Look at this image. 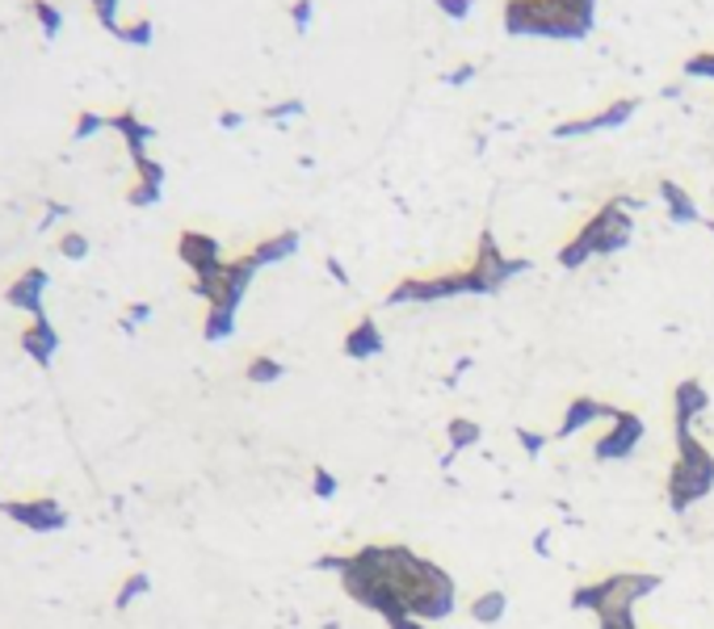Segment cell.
I'll return each instance as SVG.
<instances>
[{
    "mask_svg": "<svg viewBox=\"0 0 714 629\" xmlns=\"http://www.w3.org/2000/svg\"><path fill=\"white\" fill-rule=\"evenodd\" d=\"M42 290H47V273H42V269H26L17 282L9 285V303L38 319V314H42Z\"/></svg>",
    "mask_w": 714,
    "mask_h": 629,
    "instance_id": "obj_15",
    "label": "cell"
},
{
    "mask_svg": "<svg viewBox=\"0 0 714 629\" xmlns=\"http://www.w3.org/2000/svg\"><path fill=\"white\" fill-rule=\"evenodd\" d=\"M513 437H518V445H521V453H525V458H543V449H547V445H551V437H547V433H534V428H513Z\"/></svg>",
    "mask_w": 714,
    "mask_h": 629,
    "instance_id": "obj_27",
    "label": "cell"
},
{
    "mask_svg": "<svg viewBox=\"0 0 714 629\" xmlns=\"http://www.w3.org/2000/svg\"><path fill=\"white\" fill-rule=\"evenodd\" d=\"M177 256L190 265V273H194V278L211 273V269H219V265H228V260H224V248H219V240H215V235H206V231H181V240H177Z\"/></svg>",
    "mask_w": 714,
    "mask_h": 629,
    "instance_id": "obj_10",
    "label": "cell"
},
{
    "mask_svg": "<svg viewBox=\"0 0 714 629\" xmlns=\"http://www.w3.org/2000/svg\"><path fill=\"white\" fill-rule=\"evenodd\" d=\"M530 269H534V265H530L525 256H505V252H500L496 235H492V227L480 231V240H475V260H471V273L480 278L484 294H496L500 285H509L513 278L530 273Z\"/></svg>",
    "mask_w": 714,
    "mask_h": 629,
    "instance_id": "obj_6",
    "label": "cell"
},
{
    "mask_svg": "<svg viewBox=\"0 0 714 629\" xmlns=\"http://www.w3.org/2000/svg\"><path fill=\"white\" fill-rule=\"evenodd\" d=\"M462 294H484L480 278L467 269L458 273H433V278H404L395 282L387 294V307H404V303H446V298H462Z\"/></svg>",
    "mask_w": 714,
    "mask_h": 629,
    "instance_id": "obj_4",
    "label": "cell"
},
{
    "mask_svg": "<svg viewBox=\"0 0 714 629\" xmlns=\"http://www.w3.org/2000/svg\"><path fill=\"white\" fill-rule=\"evenodd\" d=\"M534 554H538V559H547V554H551V529L534 534Z\"/></svg>",
    "mask_w": 714,
    "mask_h": 629,
    "instance_id": "obj_41",
    "label": "cell"
},
{
    "mask_svg": "<svg viewBox=\"0 0 714 629\" xmlns=\"http://www.w3.org/2000/svg\"><path fill=\"white\" fill-rule=\"evenodd\" d=\"M143 592H148V575H130V579H127V588L118 592V608H127L130 600H135V596H143Z\"/></svg>",
    "mask_w": 714,
    "mask_h": 629,
    "instance_id": "obj_35",
    "label": "cell"
},
{
    "mask_svg": "<svg viewBox=\"0 0 714 629\" xmlns=\"http://www.w3.org/2000/svg\"><path fill=\"white\" fill-rule=\"evenodd\" d=\"M643 437H648V420L635 411H617V420H610V433L592 445V458L597 462H626V458H635Z\"/></svg>",
    "mask_w": 714,
    "mask_h": 629,
    "instance_id": "obj_7",
    "label": "cell"
},
{
    "mask_svg": "<svg viewBox=\"0 0 714 629\" xmlns=\"http://www.w3.org/2000/svg\"><path fill=\"white\" fill-rule=\"evenodd\" d=\"M597 629H639L635 626V608H601Z\"/></svg>",
    "mask_w": 714,
    "mask_h": 629,
    "instance_id": "obj_29",
    "label": "cell"
},
{
    "mask_svg": "<svg viewBox=\"0 0 714 629\" xmlns=\"http://www.w3.org/2000/svg\"><path fill=\"white\" fill-rule=\"evenodd\" d=\"M349 566L374 579L383 592L399 600L417 621H446L458 608V583L442 563L424 559L408 545H361L349 554Z\"/></svg>",
    "mask_w": 714,
    "mask_h": 629,
    "instance_id": "obj_1",
    "label": "cell"
},
{
    "mask_svg": "<svg viewBox=\"0 0 714 629\" xmlns=\"http://www.w3.org/2000/svg\"><path fill=\"white\" fill-rule=\"evenodd\" d=\"M22 348L30 352L34 361H42V365H47V361H51V352L60 348V336H55V328H51V323L38 314L30 328L22 332Z\"/></svg>",
    "mask_w": 714,
    "mask_h": 629,
    "instance_id": "obj_19",
    "label": "cell"
},
{
    "mask_svg": "<svg viewBox=\"0 0 714 629\" xmlns=\"http://www.w3.org/2000/svg\"><path fill=\"white\" fill-rule=\"evenodd\" d=\"M127 202H130V206H156V202H161V189L143 185V181H139V185L127 193Z\"/></svg>",
    "mask_w": 714,
    "mask_h": 629,
    "instance_id": "obj_33",
    "label": "cell"
},
{
    "mask_svg": "<svg viewBox=\"0 0 714 629\" xmlns=\"http://www.w3.org/2000/svg\"><path fill=\"white\" fill-rule=\"evenodd\" d=\"M475 365V357H462V361H455V370H450V377H446V386H458V377L467 374Z\"/></svg>",
    "mask_w": 714,
    "mask_h": 629,
    "instance_id": "obj_42",
    "label": "cell"
},
{
    "mask_svg": "<svg viewBox=\"0 0 714 629\" xmlns=\"http://www.w3.org/2000/svg\"><path fill=\"white\" fill-rule=\"evenodd\" d=\"M60 252H64L67 260H80V256H85V252H89V240H85V235H76V231H72V235H64V240H60Z\"/></svg>",
    "mask_w": 714,
    "mask_h": 629,
    "instance_id": "obj_36",
    "label": "cell"
},
{
    "mask_svg": "<svg viewBox=\"0 0 714 629\" xmlns=\"http://www.w3.org/2000/svg\"><path fill=\"white\" fill-rule=\"evenodd\" d=\"M231 332H235V311H224V307H206L202 336H206L211 345H219V341H228Z\"/></svg>",
    "mask_w": 714,
    "mask_h": 629,
    "instance_id": "obj_22",
    "label": "cell"
},
{
    "mask_svg": "<svg viewBox=\"0 0 714 629\" xmlns=\"http://www.w3.org/2000/svg\"><path fill=\"white\" fill-rule=\"evenodd\" d=\"M110 126H114V130H118V134L127 139V152H130V159H135V164H139V159H148V143H152V134H156L152 126L139 123V118H135L130 110L114 114V118H110Z\"/></svg>",
    "mask_w": 714,
    "mask_h": 629,
    "instance_id": "obj_17",
    "label": "cell"
},
{
    "mask_svg": "<svg viewBox=\"0 0 714 629\" xmlns=\"http://www.w3.org/2000/svg\"><path fill=\"white\" fill-rule=\"evenodd\" d=\"M89 4H93V13H98L101 26H105L110 34H118V26H123V22H118V0H89Z\"/></svg>",
    "mask_w": 714,
    "mask_h": 629,
    "instance_id": "obj_31",
    "label": "cell"
},
{
    "mask_svg": "<svg viewBox=\"0 0 714 629\" xmlns=\"http://www.w3.org/2000/svg\"><path fill=\"white\" fill-rule=\"evenodd\" d=\"M303 244V235L298 231H278V235H269V240H260L257 248L248 252V260L257 265V269H269V265H282V260H291L294 252Z\"/></svg>",
    "mask_w": 714,
    "mask_h": 629,
    "instance_id": "obj_14",
    "label": "cell"
},
{
    "mask_svg": "<svg viewBox=\"0 0 714 629\" xmlns=\"http://www.w3.org/2000/svg\"><path fill=\"white\" fill-rule=\"evenodd\" d=\"M639 110V97H617L610 101L605 110L588 114V118H572V123H559L554 126V139H585V134H601V130H617L635 118Z\"/></svg>",
    "mask_w": 714,
    "mask_h": 629,
    "instance_id": "obj_8",
    "label": "cell"
},
{
    "mask_svg": "<svg viewBox=\"0 0 714 629\" xmlns=\"http://www.w3.org/2000/svg\"><path fill=\"white\" fill-rule=\"evenodd\" d=\"M655 588H664V575L655 570H614L597 583L572 588L568 604L576 613H601V608H635L639 600H648Z\"/></svg>",
    "mask_w": 714,
    "mask_h": 629,
    "instance_id": "obj_3",
    "label": "cell"
},
{
    "mask_svg": "<svg viewBox=\"0 0 714 629\" xmlns=\"http://www.w3.org/2000/svg\"><path fill=\"white\" fill-rule=\"evenodd\" d=\"M673 440H677V462L668 471V508L681 516L714 491V453L693 437L689 424H673Z\"/></svg>",
    "mask_w": 714,
    "mask_h": 629,
    "instance_id": "obj_2",
    "label": "cell"
},
{
    "mask_svg": "<svg viewBox=\"0 0 714 629\" xmlns=\"http://www.w3.org/2000/svg\"><path fill=\"white\" fill-rule=\"evenodd\" d=\"M467 613H471L475 626H500L509 617V592L505 588H484V592H475Z\"/></svg>",
    "mask_w": 714,
    "mask_h": 629,
    "instance_id": "obj_16",
    "label": "cell"
},
{
    "mask_svg": "<svg viewBox=\"0 0 714 629\" xmlns=\"http://www.w3.org/2000/svg\"><path fill=\"white\" fill-rule=\"evenodd\" d=\"M244 377H248L253 386H273V382L286 377V365H282L278 357H269V352H257V357L244 365Z\"/></svg>",
    "mask_w": 714,
    "mask_h": 629,
    "instance_id": "obj_21",
    "label": "cell"
},
{
    "mask_svg": "<svg viewBox=\"0 0 714 629\" xmlns=\"http://www.w3.org/2000/svg\"><path fill=\"white\" fill-rule=\"evenodd\" d=\"M660 202H664V210H668V219L689 227V222H702V210H698V202L685 193V185L677 181H660Z\"/></svg>",
    "mask_w": 714,
    "mask_h": 629,
    "instance_id": "obj_18",
    "label": "cell"
},
{
    "mask_svg": "<svg viewBox=\"0 0 714 629\" xmlns=\"http://www.w3.org/2000/svg\"><path fill=\"white\" fill-rule=\"evenodd\" d=\"M291 17H294V30L307 34V26H311V0H294Z\"/></svg>",
    "mask_w": 714,
    "mask_h": 629,
    "instance_id": "obj_39",
    "label": "cell"
},
{
    "mask_svg": "<svg viewBox=\"0 0 714 629\" xmlns=\"http://www.w3.org/2000/svg\"><path fill=\"white\" fill-rule=\"evenodd\" d=\"M576 240H581L592 256H614V252L626 248V244L635 240V219H630V210L622 206V197L605 202V206L576 231Z\"/></svg>",
    "mask_w": 714,
    "mask_h": 629,
    "instance_id": "obj_5",
    "label": "cell"
},
{
    "mask_svg": "<svg viewBox=\"0 0 714 629\" xmlns=\"http://www.w3.org/2000/svg\"><path fill=\"white\" fill-rule=\"evenodd\" d=\"M387 629H429V626L417 621V617H408V621H395V626H387Z\"/></svg>",
    "mask_w": 714,
    "mask_h": 629,
    "instance_id": "obj_45",
    "label": "cell"
},
{
    "mask_svg": "<svg viewBox=\"0 0 714 629\" xmlns=\"http://www.w3.org/2000/svg\"><path fill=\"white\" fill-rule=\"evenodd\" d=\"M219 126H224V130H235V126H244V114H219Z\"/></svg>",
    "mask_w": 714,
    "mask_h": 629,
    "instance_id": "obj_43",
    "label": "cell"
},
{
    "mask_svg": "<svg viewBox=\"0 0 714 629\" xmlns=\"http://www.w3.org/2000/svg\"><path fill=\"white\" fill-rule=\"evenodd\" d=\"M13 521H22V525H30V529H55V525H64V508L51 500H34V503H0Z\"/></svg>",
    "mask_w": 714,
    "mask_h": 629,
    "instance_id": "obj_13",
    "label": "cell"
},
{
    "mask_svg": "<svg viewBox=\"0 0 714 629\" xmlns=\"http://www.w3.org/2000/svg\"><path fill=\"white\" fill-rule=\"evenodd\" d=\"M341 491V478L328 471V466H311V496L316 500H332Z\"/></svg>",
    "mask_w": 714,
    "mask_h": 629,
    "instance_id": "obj_24",
    "label": "cell"
},
{
    "mask_svg": "<svg viewBox=\"0 0 714 629\" xmlns=\"http://www.w3.org/2000/svg\"><path fill=\"white\" fill-rule=\"evenodd\" d=\"M480 440H484V424H480V420H467V415L446 420V449H450V453H462V449H471V445H480Z\"/></svg>",
    "mask_w": 714,
    "mask_h": 629,
    "instance_id": "obj_20",
    "label": "cell"
},
{
    "mask_svg": "<svg viewBox=\"0 0 714 629\" xmlns=\"http://www.w3.org/2000/svg\"><path fill=\"white\" fill-rule=\"evenodd\" d=\"M685 80H714V51H698L681 63Z\"/></svg>",
    "mask_w": 714,
    "mask_h": 629,
    "instance_id": "obj_23",
    "label": "cell"
},
{
    "mask_svg": "<svg viewBox=\"0 0 714 629\" xmlns=\"http://www.w3.org/2000/svg\"><path fill=\"white\" fill-rule=\"evenodd\" d=\"M135 172H139V181H143V185H156V189L164 185V168L152 156L139 159V164H135Z\"/></svg>",
    "mask_w": 714,
    "mask_h": 629,
    "instance_id": "obj_32",
    "label": "cell"
},
{
    "mask_svg": "<svg viewBox=\"0 0 714 629\" xmlns=\"http://www.w3.org/2000/svg\"><path fill=\"white\" fill-rule=\"evenodd\" d=\"M383 348H387V341H383V328H379L374 314H361L354 328L345 332V341H341V352H345L349 361H370V357H379Z\"/></svg>",
    "mask_w": 714,
    "mask_h": 629,
    "instance_id": "obj_11",
    "label": "cell"
},
{
    "mask_svg": "<svg viewBox=\"0 0 714 629\" xmlns=\"http://www.w3.org/2000/svg\"><path fill=\"white\" fill-rule=\"evenodd\" d=\"M30 13H34V22L42 26V34H47V38H55V34H60V26H64V17H60V13H55L47 0H30Z\"/></svg>",
    "mask_w": 714,
    "mask_h": 629,
    "instance_id": "obj_25",
    "label": "cell"
},
{
    "mask_svg": "<svg viewBox=\"0 0 714 629\" xmlns=\"http://www.w3.org/2000/svg\"><path fill=\"white\" fill-rule=\"evenodd\" d=\"M471 76H475V63H462V67H455V72H450V76H446V85H467V80H471Z\"/></svg>",
    "mask_w": 714,
    "mask_h": 629,
    "instance_id": "obj_40",
    "label": "cell"
},
{
    "mask_svg": "<svg viewBox=\"0 0 714 629\" xmlns=\"http://www.w3.org/2000/svg\"><path fill=\"white\" fill-rule=\"evenodd\" d=\"M148 314H152V307H148V303H139V307H130V323H143Z\"/></svg>",
    "mask_w": 714,
    "mask_h": 629,
    "instance_id": "obj_44",
    "label": "cell"
},
{
    "mask_svg": "<svg viewBox=\"0 0 714 629\" xmlns=\"http://www.w3.org/2000/svg\"><path fill=\"white\" fill-rule=\"evenodd\" d=\"M152 34H156V26H152V22H148V17H139V22H123V26H118V38H123V42H130V47H148V42H152Z\"/></svg>",
    "mask_w": 714,
    "mask_h": 629,
    "instance_id": "obj_26",
    "label": "cell"
},
{
    "mask_svg": "<svg viewBox=\"0 0 714 629\" xmlns=\"http://www.w3.org/2000/svg\"><path fill=\"white\" fill-rule=\"evenodd\" d=\"M702 411H711V390H706L698 377L677 382V386H673V424H689V428H693V420H698Z\"/></svg>",
    "mask_w": 714,
    "mask_h": 629,
    "instance_id": "obj_12",
    "label": "cell"
},
{
    "mask_svg": "<svg viewBox=\"0 0 714 629\" xmlns=\"http://www.w3.org/2000/svg\"><path fill=\"white\" fill-rule=\"evenodd\" d=\"M614 403H601V399H592V395H576L572 403H568V411H563V420H559V428H554V437L568 440L576 437V433H585L588 424H597V420H617Z\"/></svg>",
    "mask_w": 714,
    "mask_h": 629,
    "instance_id": "obj_9",
    "label": "cell"
},
{
    "mask_svg": "<svg viewBox=\"0 0 714 629\" xmlns=\"http://www.w3.org/2000/svg\"><path fill=\"white\" fill-rule=\"evenodd\" d=\"M588 260H592V252H588L585 244L576 240V235H572V240L559 248V265H563V269H585Z\"/></svg>",
    "mask_w": 714,
    "mask_h": 629,
    "instance_id": "obj_28",
    "label": "cell"
},
{
    "mask_svg": "<svg viewBox=\"0 0 714 629\" xmlns=\"http://www.w3.org/2000/svg\"><path fill=\"white\" fill-rule=\"evenodd\" d=\"M437 9L450 17V22H462V17H471V9H475V0H437Z\"/></svg>",
    "mask_w": 714,
    "mask_h": 629,
    "instance_id": "obj_34",
    "label": "cell"
},
{
    "mask_svg": "<svg viewBox=\"0 0 714 629\" xmlns=\"http://www.w3.org/2000/svg\"><path fill=\"white\" fill-rule=\"evenodd\" d=\"M303 110H307V105H303L298 97H291V101L269 105V110H265V118H269V123H291V118H303Z\"/></svg>",
    "mask_w": 714,
    "mask_h": 629,
    "instance_id": "obj_30",
    "label": "cell"
},
{
    "mask_svg": "<svg viewBox=\"0 0 714 629\" xmlns=\"http://www.w3.org/2000/svg\"><path fill=\"white\" fill-rule=\"evenodd\" d=\"M702 227H706V231L714 235V219H702Z\"/></svg>",
    "mask_w": 714,
    "mask_h": 629,
    "instance_id": "obj_46",
    "label": "cell"
},
{
    "mask_svg": "<svg viewBox=\"0 0 714 629\" xmlns=\"http://www.w3.org/2000/svg\"><path fill=\"white\" fill-rule=\"evenodd\" d=\"M324 269H328V278H332V282L341 285V290H349V285H354V278H349V269L341 265V256H328V260H324Z\"/></svg>",
    "mask_w": 714,
    "mask_h": 629,
    "instance_id": "obj_37",
    "label": "cell"
},
{
    "mask_svg": "<svg viewBox=\"0 0 714 629\" xmlns=\"http://www.w3.org/2000/svg\"><path fill=\"white\" fill-rule=\"evenodd\" d=\"M101 126H110V118H101V114H80V118H76V139H85V134H98Z\"/></svg>",
    "mask_w": 714,
    "mask_h": 629,
    "instance_id": "obj_38",
    "label": "cell"
}]
</instances>
